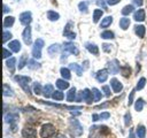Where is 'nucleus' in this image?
Instances as JSON below:
<instances>
[{
    "instance_id": "nucleus-1",
    "label": "nucleus",
    "mask_w": 147,
    "mask_h": 138,
    "mask_svg": "<svg viewBox=\"0 0 147 138\" xmlns=\"http://www.w3.org/2000/svg\"><path fill=\"white\" fill-rule=\"evenodd\" d=\"M14 79H15V82H17V83L20 84V86L24 90L25 93L31 94V91H30V87H29V83L31 82V78H30L29 76L16 75V76H14Z\"/></svg>"
},
{
    "instance_id": "nucleus-2",
    "label": "nucleus",
    "mask_w": 147,
    "mask_h": 138,
    "mask_svg": "<svg viewBox=\"0 0 147 138\" xmlns=\"http://www.w3.org/2000/svg\"><path fill=\"white\" fill-rule=\"evenodd\" d=\"M55 131H56V129L53 124L46 123L40 129V137L41 138H52L55 135Z\"/></svg>"
},
{
    "instance_id": "nucleus-3",
    "label": "nucleus",
    "mask_w": 147,
    "mask_h": 138,
    "mask_svg": "<svg viewBox=\"0 0 147 138\" xmlns=\"http://www.w3.org/2000/svg\"><path fill=\"white\" fill-rule=\"evenodd\" d=\"M44 45H45V43L41 38H38L34 41L33 47H32V55H33L34 59H40L41 57V49H42Z\"/></svg>"
},
{
    "instance_id": "nucleus-4",
    "label": "nucleus",
    "mask_w": 147,
    "mask_h": 138,
    "mask_svg": "<svg viewBox=\"0 0 147 138\" xmlns=\"http://www.w3.org/2000/svg\"><path fill=\"white\" fill-rule=\"evenodd\" d=\"M70 130L74 133V136H77V137L83 133V126H82V124L78 122V120H75V118L70 121Z\"/></svg>"
},
{
    "instance_id": "nucleus-5",
    "label": "nucleus",
    "mask_w": 147,
    "mask_h": 138,
    "mask_svg": "<svg viewBox=\"0 0 147 138\" xmlns=\"http://www.w3.org/2000/svg\"><path fill=\"white\" fill-rule=\"evenodd\" d=\"M72 26H74V23L72 22H68L64 26V30H63V36L69 38V39H75L76 38V33L74 32L72 30Z\"/></svg>"
},
{
    "instance_id": "nucleus-6",
    "label": "nucleus",
    "mask_w": 147,
    "mask_h": 138,
    "mask_svg": "<svg viewBox=\"0 0 147 138\" xmlns=\"http://www.w3.org/2000/svg\"><path fill=\"white\" fill-rule=\"evenodd\" d=\"M119 70H121V67H119V63H118V61H117L116 59L108 62V71H109L110 74L115 75V74H117Z\"/></svg>"
},
{
    "instance_id": "nucleus-7",
    "label": "nucleus",
    "mask_w": 147,
    "mask_h": 138,
    "mask_svg": "<svg viewBox=\"0 0 147 138\" xmlns=\"http://www.w3.org/2000/svg\"><path fill=\"white\" fill-rule=\"evenodd\" d=\"M20 21H21V23L23 24V25H29L30 23H31V21H32V15H31V13L30 12H24V13H22L21 15H20Z\"/></svg>"
},
{
    "instance_id": "nucleus-8",
    "label": "nucleus",
    "mask_w": 147,
    "mask_h": 138,
    "mask_svg": "<svg viewBox=\"0 0 147 138\" xmlns=\"http://www.w3.org/2000/svg\"><path fill=\"white\" fill-rule=\"evenodd\" d=\"M63 49L68 53H71L74 55H78L79 54V49L76 47V45H74L72 43H64L63 45Z\"/></svg>"
},
{
    "instance_id": "nucleus-9",
    "label": "nucleus",
    "mask_w": 147,
    "mask_h": 138,
    "mask_svg": "<svg viewBox=\"0 0 147 138\" xmlns=\"http://www.w3.org/2000/svg\"><path fill=\"white\" fill-rule=\"evenodd\" d=\"M108 70L107 69H101V70H99L96 74H95V78H96V80L99 82V83H103V82H106L107 80V78H108Z\"/></svg>"
},
{
    "instance_id": "nucleus-10",
    "label": "nucleus",
    "mask_w": 147,
    "mask_h": 138,
    "mask_svg": "<svg viewBox=\"0 0 147 138\" xmlns=\"http://www.w3.org/2000/svg\"><path fill=\"white\" fill-rule=\"evenodd\" d=\"M22 38H23V41L26 45H30L31 44V41H32V39H31V28L29 25L24 29V31L22 33Z\"/></svg>"
},
{
    "instance_id": "nucleus-11",
    "label": "nucleus",
    "mask_w": 147,
    "mask_h": 138,
    "mask_svg": "<svg viewBox=\"0 0 147 138\" xmlns=\"http://www.w3.org/2000/svg\"><path fill=\"white\" fill-rule=\"evenodd\" d=\"M110 86H111L113 91L116 92V93H119V92L123 90V85H122V83H121L118 79H116V78L110 79Z\"/></svg>"
},
{
    "instance_id": "nucleus-12",
    "label": "nucleus",
    "mask_w": 147,
    "mask_h": 138,
    "mask_svg": "<svg viewBox=\"0 0 147 138\" xmlns=\"http://www.w3.org/2000/svg\"><path fill=\"white\" fill-rule=\"evenodd\" d=\"M36 135H37L36 130L32 129V128H30V126H25V128L22 130V136H23L24 138H34Z\"/></svg>"
},
{
    "instance_id": "nucleus-13",
    "label": "nucleus",
    "mask_w": 147,
    "mask_h": 138,
    "mask_svg": "<svg viewBox=\"0 0 147 138\" xmlns=\"http://www.w3.org/2000/svg\"><path fill=\"white\" fill-rule=\"evenodd\" d=\"M54 93V87L52 84H46L44 87H42V94L46 97V98H49L51 95H53Z\"/></svg>"
},
{
    "instance_id": "nucleus-14",
    "label": "nucleus",
    "mask_w": 147,
    "mask_h": 138,
    "mask_svg": "<svg viewBox=\"0 0 147 138\" xmlns=\"http://www.w3.org/2000/svg\"><path fill=\"white\" fill-rule=\"evenodd\" d=\"M92 91H90L88 89H84L83 90V100L86 101L87 103H92V100H94L92 98Z\"/></svg>"
},
{
    "instance_id": "nucleus-15",
    "label": "nucleus",
    "mask_w": 147,
    "mask_h": 138,
    "mask_svg": "<svg viewBox=\"0 0 147 138\" xmlns=\"http://www.w3.org/2000/svg\"><path fill=\"white\" fill-rule=\"evenodd\" d=\"M18 118L17 114H13V113H8V114H5V122L6 123H9V124H13L16 122V120Z\"/></svg>"
},
{
    "instance_id": "nucleus-16",
    "label": "nucleus",
    "mask_w": 147,
    "mask_h": 138,
    "mask_svg": "<svg viewBox=\"0 0 147 138\" xmlns=\"http://www.w3.org/2000/svg\"><path fill=\"white\" fill-rule=\"evenodd\" d=\"M8 46H9V48L11 49V52L17 53V52L21 51V43H20L18 40H11Z\"/></svg>"
},
{
    "instance_id": "nucleus-17",
    "label": "nucleus",
    "mask_w": 147,
    "mask_h": 138,
    "mask_svg": "<svg viewBox=\"0 0 147 138\" xmlns=\"http://www.w3.org/2000/svg\"><path fill=\"white\" fill-rule=\"evenodd\" d=\"M133 18H134L137 22H142V21L145 20V10H144V9H138L137 12H134Z\"/></svg>"
},
{
    "instance_id": "nucleus-18",
    "label": "nucleus",
    "mask_w": 147,
    "mask_h": 138,
    "mask_svg": "<svg viewBox=\"0 0 147 138\" xmlns=\"http://www.w3.org/2000/svg\"><path fill=\"white\" fill-rule=\"evenodd\" d=\"M134 32L137 33V36L139 37V38H144V36H145V33H146V28L144 26V25H136L134 26Z\"/></svg>"
},
{
    "instance_id": "nucleus-19",
    "label": "nucleus",
    "mask_w": 147,
    "mask_h": 138,
    "mask_svg": "<svg viewBox=\"0 0 147 138\" xmlns=\"http://www.w3.org/2000/svg\"><path fill=\"white\" fill-rule=\"evenodd\" d=\"M15 64H16V59H15V57H9V59L6 61V66H7V68L10 70V72H14V70H15Z\"/></svg>"
},
{
    "instance_id": "nucleus-20",
    "label": "nucleus",
    "mask_w": 147,
    "mask_h": 138,
    "mask_svg": "<svg viewBox=\"0 0 147 138\" xmlns=\"http://www.w3.org/2000/svg\"><path fill=\"white\" fill-rule=\"evenodd\" d=\"M69 68H70L71 70H74L78 76H82V74H83V68H82L78 63H70V64H69Z\"/></svg>"
},
{
    "instance_id": "nucleus-21",
    "label": "nucleus",
    "mask_w": 147,
    "mask_h": 138,
    "mask_svg": "<svg viewBox=\"0 0 147 138\" xmlns=\"http://www.w3.org/2000/svg\"><path fill=\"white\" fill-rule=\"evenodd\" d=\"M15 22V17L14 16H6L3 18V28H10Z\"/></svg>"
},
{
    "instance_id": "nucleus-22",
    "label": "nucleus",
    "mask_w": 147,
    "mask_h": 138,
    "mask_svg": "<svg viewBox=\"0 0 147 138\" xmlns=\"http://www.w3.org/2000/svg\"><path fill=\"white\" fill-rule=\"evenodd\" d=\"M56 86L60 89V90H65L69 87V83L67 82V79L62 78V79H57L56 80Z\"/></svg>"
},
{
    "instance_id": "nucleus-23",
    "label": "nucleus",
    "mask_w": 147,
    "mask_h": 138,
    "mask_svg": "<svg viewBox=\"0 0 147 138\" xmlns=\"http://www.w3.org/2000/svg\"><path fill=\"white\" fill-rule=\"evenodd\" d=\"M60 45L59 44H53V45H51L49 47H48V54L49 55H55L56 53H59L60 52Z\"/></svg>"
},
{
    "instance_id": "nucleus-24",
    "label": "nucleus",
    "mask_w": 147,
    "mask_h": 138,
    "mask_svg": "<svg viewBox=\"0 0 147 138\" xmlns=\"http://www.w3.org/2000/svg\"><path fill=\"white\" fill-rule=\"evenodd\" d=\"M28 67H29L30 69H32V70H37V69L40 68V63L37 62L36 59H31V60L28 61Z\"/></svg>"
},
{
    "instance_id": "nucleus-25",
    "label": "nucleus",
    "mask_w": 147,
    "mask_h": 138,
    "mask_svg": "<svg viewBox=\"0 0 147 138\" xmlns=\"http://www.w3.org/2000/svg\"><path fill=\"white\" fill-rule=\"evenodd\" d=\"M86 48H87V51H88L90 53H92V54H94V55H98V54H99V48H98V46L94 45V44H86Z\"/></svg>"
},
{
    "instance_id": "nucleus-26",
    "label": "nucleus",
    "mask_w": 147,
    "mask_h": 138,
    "mask_svg": "<svg viewBox=\"0 0 147 138\" xmlns=\"http://www.w3.org/2000/svg\"><path fill=\"white\" fill-rule=\"evenodd\" d=\"M137 136H138V138H145V136H146V128L144 126V125H138L137 126Z\"/></svg>"
},
{
    "instance_id": "nucleus-27",
    "label": "nucleus",
    "mask_w": 147,
    "mask_h": 138,
    "mask_svg": "<svg viewBox=\"0 0 147 138\" xmlns=\"http://www.w3.org/2000/svg\"><path fill=\"white\" fill-rule=\"evenodd\" d=\"M47 18L49 21H57L60 18V15L54 10H48L47 12Z\"/></svg>"
},
{
    "instance_id": "nucleus-28",
    "label": "nucleus",
    "mask_w": 147,
    "mask_h": 138,
    "mask_svg": "<svg viewBox=\"0 0 147 138\" xmlns=\"http://www.w3.org/2000/svg\"><path fill=\"white\" fill-rule=\"evenodd\" d=\"M111 23H113V17H111V16H107V17H105V18L101 21L100 28H108Z\"/></svg>"
},
{
    "instance_id": "nucleus-29",
    "label": "nucleus",
    "mask_w": 147,
    "mask_h": 138,
    "mask_svg": "<svg viewBox=\"0 0 147 138\" xmlns=\"http://www.w3.org/2000/svg\"><path fill=\"white\" fill-rule=\"evenodd\" d=\"M129 25H130V18H127V17H122V18L119 20V26H121L123 30H126V29L129 28Z\"/></svg>"
},
{
    "instance_id": "nucleus-30",
    "label": "nucleus",
    "mask_w": 147,
    "mask_h": 138,
    "mask_svg": "<svg viewBox=\"0 0 147 138\" xmlns=\"http://www.w3.org/2000/svg\"><path fill=\"white\" fill-rule=\"evenodd\" d=\"M25 64H28V56H26V54H23V55L20 57V60H18L17 68H18V69H22V68H24Z\"/></svg>"
},
{
    "instance_id": "nucleus-31",
    "label": "nucleus",
    "mask_w": 147,
    "mask_h": 138,
    "mask_svg": "<svg viewBox=\"0 0 147 138\" xmlns=\"http://www.w3.org/2000/svg\"><path fill=\"white\" fill-rule=\"evenodd\" d=\"M2 87H3V95L5 97H13L14 95V93H13V90H11V87L8 85V84H3L2 85Z\"/></svg>"
},
{
    "instance_id": "nucleus-32",
    "label": "nucleus",
    "mask_w": 147,
    "mask_h": 138,
    "mask_svg": "<svg viewBox=\"0 0 147 138\" xmlns=\"http://www.w3.org/2000/svg\"><path fill=\"white\" fill-rule=\"evenodd\" d=\"M75 98H76V89H75V87H71V89L69 90L68 94H67V100H68L69 102H72V101L75 100Z\"/></svg>"
},
{
    "instance_id": "nucleus-33",
    "label": "nucleus",
    "mask_w": 147,
    "mask_h": 138,
    "mask_svg": "<svg viewBox=\"0 0 147 138\" xmlns=\"http://www.w3.org/2000/svg\"><path fill=\"white\" fill-rule=\"evenodd\" d=\"M133 9H134V7L132 6V5H126V6H124L123 7V9L121 10V13H122V15H129V14H131L132 12H133Z\"/></svg>"
},
{
    "instance_id": "nucleus-34",
    "label": "nucleus",
    "mask_w": 147,
    "mask_h": 138,
    "mask_svg": "<svg viewBox=\"0 0 147 138\" xmlns=\"http://www.w3.org/2000/svg\"><path fill=\"white\" fill-rule=\"evenodd\" d=\"M102 14H103V12L101 9H94V12H93V22L94 23L99 22V20L101 18Z\"/></svg>"
},
{
    "instance_id": "nucleus-35",
    "label": "nucleus",
    "mask_w": 147,
    "mask_h": 138,
    "mask_svg": "<svg viewBox=\"0 0 147 138\" xmlns=\"http://www.w3.org/2000/svg\"><path fill=\"white\" fill-rule=\"evenodd\" d=\"M144 106H145V101H144V99L139 98V99L136 101L134 108H136V110H137V112H141V110H142V108H144Z\"/></svg>"
},
{
    "instance_id": "nucleus-36",
    "label": "nucleus",
    "mask_w": 147,
    "mask_h": 138,
    "mask_svg": "<svg viewBox=\"0 0 147 138\" xmlns=\"http://www.w3.org/2000/svg\"><path fill=\"white\" fill-rule=\"evenodd\" d=\"M101 38H103V39H113V38H115V34H114L113 31L106 30V31H103L101 33Z\"/></svg>"
},
{
    "instance_id": "nucleus-37",
    "label": "nucleus",
    "mask_w": 147,
    "mask_h": 138,
    "mask_svg": "<svg viewBox=\"0 0 147 138\" xmlns=\"http://www.w3.org/2000/svg\"><path fill=\"white\" fill-rule=\"evenodd\" d=\"M60 72H61V76L64 78V79H70V77H71V75H70V70L68 69V68H61V70H60Z\"/></svg>"
},
{
    "instance_id": "nucleus-38",
    "label": "nucleus",
    "mask_w": 147,
    "mask_h": 138,
    "mask_svg": "<svg viewBox=\"0 0 147 138\" xmlns=\"http://www.w3.org/2000/svg\"><path fill=\"white\" fill-rule=\"evenodd\" d=\"M52 97H53V99L61 101V100H63L64 94H63V92H61V90H56V91H54V93H53Z\"/></svg>"
},
{
    "instance_id": "nucleus-39",
    "label": "nucleus",
    "mask_w": 147,
    "mask_h": 138,
    "mask_svg": "<svg viewBox=\"0 0 147 138\" xmlns=\"http://www.w3.org/2000/svg\"><path fill=\"white\" fill-rule=\"evenodd\" d=\"M121 72L124 77H129L131 74V68L129 66H123V67H121Z\"/></svg>"
},
{
    "instance_id": "nucleus-40",
    "label": "nucleus",
    "mask_w": 147,
    "mask_h": 138,
    "mask_svg": "<svg viewBox=\"0 0 147 138\" xmlns=\"http://www.w3.org/2000/svg\"><path fill=\"white\" fill-rule=\"evenodd\" d=\"M92 93H93V97H94V101H100L102 94H101V92L96 87H93L92 89Z\"/></svg>"
},
{
    "instance_id": "nucleus-41",
    "label": "nucleus",
    "mask_w": 147,
    "mask_h": 138,
    "mask_svg": "<svg viewBox=\"0 0 147 138\" xmlns=\"http://www.w3.org/2000/svg\"><path fill=\"white\" fill-rule=\"evenodd\" d=\"M145 84H146V78H145V77H141V78L138 80V83H137L136 90H142L144 86H145Z\"/></svg>"
},
{
    "instance_id": "nucleus-42",
    "label": "nucleus",
    "mask_w": 147,
    "mask_h": 138,
    "mask_svg": "<svg viewBox=\"0 0 147 138\" xmlns=\"http://www.w3.org/2000/svg\"><path fill=\"white\" fill-rule=\"evenodd\" d=\"M33 92H34V93H36L37 95H38V94H40V93L42 92V89H41V85H40L39 83H37V82H36V83L33 84Z\"/></svg>"
},
{
    "instance_id": "nucleus-43",
    "label": "nucleus",
    "mask_w": 147,
    "mask_h": 138,
    "mask_svg": "<svg viewBox=\"0 0 147 138\" xmlns=\"http://www.w3.org/2000/svg\"><path fill=\"white\" fill-rule=\"evenodd\" d=\"M78 8H79L80 12H83V13H87V2H85V1L79 2V3H78Z\"/></svg>"
},
{
    "instance_id": "nucleus-44",
    "label": "nucleus",
    "mask_w": 147,
    "mask_h": 138,
    "mask_svg": "<svg viewBox=\"0 0 147 138\" xmlns=\"http://www.w3.org/2000/svg\"><path fill=\"white\" fill-rule=\"evenodd\" d=\"M11 37H13V34H11L9 31H3V34H2V43L8 41Z\"/></svg>"
},
{
    "instance_id": "nucleus-45",
    "label": "nucleus",
    "mask_w": 147,
    "mask_h": 138,
    "mask_svg": "<svg viewBox=\"0 0 147 138\" xmlns=\"http://www.w3.org/2000/svg\"><path fill=\"white\" fill-rule=\"evenodd\" d=\"M124 124H125L126 126L131 124V114H130V113H126V114L124 115Z\"/></svg>"
},
{
    "instance_id": "nucleus-46",
    "label": "nucleus",
    "mask_w": 147,
    "mask_h": 138,
    "mask_svg": "<svg viewBox=\"0 0 147 138\" xmlns=\"http://www.w3.org/2000/svg\"><path fill=\"white\" fill-rule=\"evenodd\" d=\"M134 92H136V90H132V91L130 92V95H129V100H127V105H129V106H131V105H132V102H133Z\"/></svg>"
},
{
    "instance_id": "nucleus-47",
    "label": "nucleus",
    "mask_w": 147,
    "mask_h": 138,
    "mask_svg": "<svg viewBox=\"0 0 147 138\" xmlns=\"http://www.w3.org/2000/svg\"><path fill=\"white\" fill-rule=\"evenodd\" d=\"M2 56H3V59H9L10 57V55H11V52H9L7 48H2Z\"/></svg>"
},
{
    "instance_id": "nucleus-48",
    "label": "nucleus",
    "mask_w": 147,
    "mask_h": 138,
    "mask_svg": "<svg viewBox=\"0 0 147 138\" xmlns=\"http://www.w3.org/2000/svg\"><path fill=\"white\" fill-rule=\"evenodd\" d=\"M102 91L105 92V95H107V97L110 95V87L108 85H103L102 86Z\"/></svg>"
},
{
    "instance_id": "nucleus-49",
    "label": "nucleus",
    "mask_w": 147,
    "mask_h": 138,
    "mask_svg": "<svg viewBox=\"0 0 147 138\" xmlns=\"http://www.w3.org/2000/svg\"><path fill=\"white\" fill-rule=\"evenodd\" d=\"M110 117V114L108 113V112H105V113H101L100 114V118L101 120H107V118H109Z\"/></svg>"
},
{
    "instance_id": "nucleus-50",
    "label": "nucleus",
    "mask_w": 147,
    "mask_h": 138,
    "mask_svg": "<svg viewBox=\"0 0 147 138\" xmlns=\"http://www.w3.org/2000/svg\"><path fill=\"white\" fill-rule=\"evenodd\" d=\"M111 45H109V44H103L102 45V48H103V51L105 52H110L111 51V47H110Z\"/></svg>"
},
{
    "instance_id": "nucleus-51",
    "label": "nucleus",
    "mask_w": 147,
    "mask_h": 138,
    "mask_svg": "<svg viewBox=\"0 0 147 138\" xmlns=\"http://www.w3.org/2000/svg\"><path fill=\"white\" fill-rule=\"evenodd\" d=\"M96 3H98V6H101L103 9L106 8V1L105 0H96Z\"/></svg>"
},
{
    "instance_id": "nucleus-52",
    "label": "nucleus",
    "mask_w": 147,
    "mask_h": 138,
    "mask_svg": "<svg viewBox=\"0 0 147 138\" xmlns=\"http://www.w3.org/2000/svg\"><path fill=\"white\" fill-rule=\"evenodd\" d=\"M106 1H107V3H108L109 6H114V5L118 3L121 0H106Z\"/></svg>"
},
{
    "instance_id": "nucleus-53",
    "label": "nucleus",
    "mask_w": 147,
    "mask_h": 138,
    "mask_svg": "<svg viewBox=\"0 0 147 138\" xmlns=\"http://www.w3.org/2000/svg\"><path fill=\"white\" fill-rule=\"evenodd\" d=\"M92 118H93V121L101 120V118H100V115H98V114H93V115H92Z\"/></svg>"
},
{
    "instance_id": "nucleus-54",
    "label": "nucleus",
    "mask_w": 147,
    "mask_h": 138,
    "mask_svg": "<svg viewBox=\"0 0 147 138\" xmlns=\"http://www.w3.org/2000/svg\"><path fill=\"white\" fill-rule=\"evenodd\" d=\"M142 2H144L142 0H133V3H134V5H137V6H141V5H142Z\"/></svg>"
},
{
    "instance_id": "nucleus-55",
    "label": "nucleus",
    "mask_w": 147,
    "mask_h": 138,
    "mask_svg": "<svg viewBox=\"0 0 147 138\" xmlns=\"http://www.w3.org/2000/svg\"><path fill=\"white\" fill-rule=\"evenodd\" d=\"M129 138H136V135H134V131L133 129L130 130V135H129Z\"/></svg>"
},
{
    "instance_id": "nucleus-56",
    "label": "nucleus",
    "mask_w": 147,
    "mask_h": 138,
    "mask_svg": "<svg viewBox=\"0 0 147 138\" xmlns=\"http://www.w3.org/2000/svg\"><path fill=\"white\" fill-rule=\"evenodd\" d=\"M9 10H10V8L7 5H3V13H8Z\"/></svg>"
},
{
    "instance_id": "nucleus-57",
    "label": "nucleus",
    "mask_w": 147,
    "mask_h": 138,
    "mask_svg": "<svg viewBox=\"0 0 147 138\" xmlns=\"http://www.w3.org/2000/svg\"><path fill=\"white\" fill-rule=\"evenodd\" d=\"M56 138H67V137H65L64 135H61V133H60V135H57V136H56Z\"/></svg>"
},
{
    "instance_id": "nucleus-58",
    "label": "nucleus",
    "mask_w": 147,
    "mask_h": 138,
    "mask_svg": "<svg viewBox=\"0 0 147 138\" xmlns=\"http://www.w3.org/2000/svg\"><path fill=\"white\" fill-rule=\"evenodd\" d=\"M79 114H80V113H78V112H71V115H76V116H77V115H79Z\"/></svg>"
},
{
    "instance_id": "nucleus-59",
    "label": "nucleus",
    "mask_w": 147,
    "mask_h": 138,
    "mask_svg": "<svg viewBox=\"0 0 147 138\" xmlns=\"http://www.w3.org/2000/svg\"><path fill=\"white\" fill-rule=\"evenodd\" d=\"M90 138H95V137H90Z\"/></svg>"
},
{
    "instance_id": "nucleus-60",
    "label": "nucleus",
    "mask_w": 147,
    "mask_h": 138,
    "mask_svg": "<svg viewBox=\"0 0 147 138\" xmlns=\"http://www.w3.org/2000/svg\"><path fill=\"white\" fill-rule=\"evenodd\" d=\"M14 1H20V0H14Z\"/></svg>"
}]
</instances>
